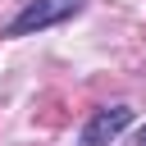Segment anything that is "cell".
<instances>
[{
	"instance_id": "3957f363",
	"label": "cell",
	"mask_w": 146,
	"mask_h": 146,
	"mask_svg": "<svg viewBox=\"0 0 146 146\" xmlns=\"http://www.w3.org/2000/svg\"><path fill=\"white\" fill-rule=\"evenodd\" d=\"M137 146H146V128H141V132H137Z\"/></svg>"
},
{
	"instance_id": "6da1fadb",
	"label": "cell",
	"mask_w": 146,
	"mask_h": 146,
	"mask_svg": "<svg viewBox=\"0 0 146 146\" xmlns=\"http://www.w3.org/2000/svg\"><path fill=\"white\" fill-rule=\"evenodd\" d=\"M82 5H87V0H27V5L5 23V36H32V32H41V27H55V23L73 18Z\"/></svg>"
},
{
	"instance_id": "7a4b0ae2",
	"label": "cell",
	"mask_w": 146,
	"mask_h": 146,
	"mask_svg": "<svg viewBox=\"0 0 146 146\" xmlns=\"http://www.w3.org/2000/svg\"><path fill=\"white\" fill-rule=\"evenodd\" d=\"M123 128H132V110L128 105H110V110H96L82 128V146H110Z\"/></svg>"
}]
</instances>
